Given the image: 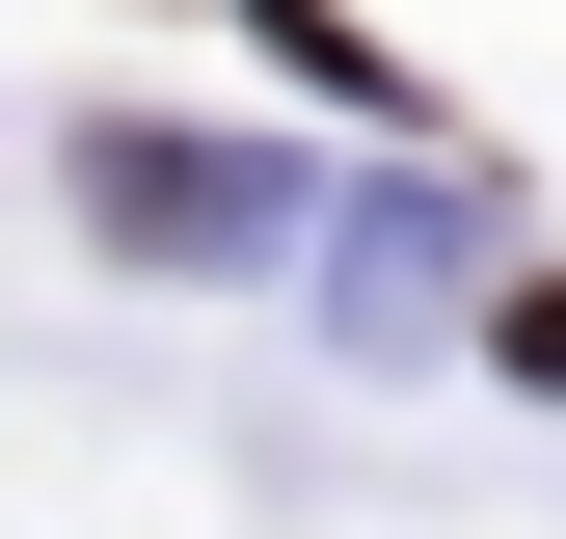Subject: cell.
<instances>
[{
	"label": "cell",
	"instance_id": "obj_1",
	"mask_svg": "<svg viewBox=\"0 0 566 539\" xmlns=\"http://www.w3.org/2000/svg\"><path fill=\"white\" fill-rule=\"evenodd\" d=\"M82 189H108V216H135V243H243V162H189V135H108V162H82Z\"/></svg>",
	"mask_w": 566,
	"mask_h": 539
},
{
	"label": "cell",
	"instance_id": "obj_2",
	"mask_svg": "<svg viewBox=\"0 0 566 539\" xmlns=\"http://www.w3.org/2000/svg\"><path fill=\"white\" fill-rule=\"evenodd\" d=\"M485 351H513V378L566 404V270H513V324H485Z\"/></svg>",
	"mask_w": 566,
	"mask_h": 539
}]
</instances>
